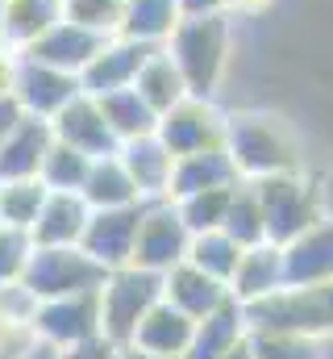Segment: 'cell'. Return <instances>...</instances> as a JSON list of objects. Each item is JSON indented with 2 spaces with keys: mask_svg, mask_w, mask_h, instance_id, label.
<instances>
[{
  "mask_svg": "<svg viewBox=\"0 0 333 359\" xmlns=\"http://www.w3.org/2000/svg\"><path fill=\"white\" fill-rule=\"evenodd\" d=\"M171 50V59L179 63L183 80L192 96H204L217 88L221 80V67H225V46H229V25H225V13H187L175 34L163 42Z\"/></svg>",
  "mask_w": 333,
  "mask_h": 359,
  "instance_id": "cell-1",
  "label": "cell"
},
{
  "mask_svg": "<svg viewBox=\"0 0 333 359\" xmlns=\"http://www.w3.org/2000/svg\"><path fill=\"white\" fill-rule=\"evenodd\" d=\"M250 330H292L333 339V280L325 284H283L279 292L246 305Z\"/></svg>",
  "mask_w": 333,
  "mask_h": 359,
  "instance_id": "cell-2",
  "label": "cell"
},
{
  "mask_svg": "<svg viewBox=\"0 0 333 359\" xmlns=\"http://www.w3.org/2000/svg\"><path fill=\"white\" fill-rule=\"evenodd\" d=\"M163 271L138 268V264L113 268L100 288V334L113 339L117 347H129L142 318L163 301Z\"/></svg>",
  "mask_w": 333,
  "mask_h": 359,
  "instance_id": "cell-3",
  "label": "cell"
},
{
  "mask_svg": "<svg viewBox=\"0 0 333 359\" xmlns=\"http://www.w3.org/2000/svg\"><path fill=\"white\" fill-rule=\"evenodd\" d=\"M258 201H262V217H267V238L288 247L292 238H300L309 226H317L325 217L321 205V184L304 180L300 172H275V176L254 180Z\"/></svg>",
  "mask_w": 333,
  "mask_h": 359,
  "instance_id": "cell-4",
  "label": "cell"
},
{
  "mask_svg": "<svg viewBox=\"0 0 333 359\" xmlns=\"http://www.w3.org/2000/svg\"><path fill=\"white\" fill-rule=\"evenodd\" d=\"M225 147L238 163L242 180H262L275 172H296V142L283 130V121L267 117V113H242L229 117L225 130Z\"/></svg>",
  "mask_w": 333,
  "mask_h": 359,
  "instance_id": "cell-5",
  "label": "cell"
},
{
  "mask_svg": "<svg viewBox=\"0 0 333 359\" xmlns=\"http://www.w3.org/2000/svg\"><path fill=\"white\" fill-rule=\"evenodd\" d=\"M104 280H108V268L96 264L83 247H34L29 264L21 271V284L38 301L96 292V288H104Z\"/></svg>",
  "mask_w": 333,
  "mask_h": 359,
  "instance_id": "cell-6",
  "label": "cell"
},
{
  "mask_svg": "<svg viewBox=\"0 0 333 359\" xmlns=\"http://www.w3.org/2000/svg\"><path fill=\"white\" fill-rule=\"evenodd\" d=\"M146 209H150V201H134V205H117V209H92V222L83 230L80 247L108 271L134 264V247H138V230H142Z\"/></svg>",
  "mask_w": 333,
  "mask_h": 359,
  "instance_id": "cell-7",
  "label": "cell"
},
{
  "mask_svg": "<svg viewBox=\"0 0 333 359\" xmlns=\"http://www.w3.org/2000/svg\"><path fill=\"white\" fill-rule=\"evenodd\" d=\"M187 247H192V230H187L179 205L175 201H150V209L142 217V230H138L134 264L166 276L175 264L187 259Z\"/></svg>",
  "mask_w": 333,
  "mask_h": 359,
  "instance_id": "cell-8",
  "label": "cell"
},
{
  "mask_svg": "<svg viewBox=\"0 0 333 359\" xmlns=\"http://www.w3.org/2000/svg\"><path fill=\"white\" fill-rule=\"evenodd\" d=\"M225 130H229V117H221L204 96H187L159 117V138L171 147L175 159L225 147Z\"/></svg>",
  "mask_w": 333,
  "mask_h": 359,
  "instance_id": "cell-9",
  "label": "cell"
},
{
  "mask_svg": "<svg viewBox=\"0 0 333 359\" xmlns=\"http://www.w3.org/2000/svg\"><path fill=\"white\" fill-rule=\"evenodd\" d=\"M80 76H71V72H59V67H50V63H38V59H29V55H21V63H17V76H13V96H17V104L29 113V117H55L59 109H67L76 96H80Z\"/></svg>",
  "mask_w": 333,
  "mask_h": 359,
  "instance_id": "cell-10",
  "label": "cell"
},
{
  "mask_svg": "<svg viewBox=\"0 0 333 359\" xmlns=\"http://www.w3.org/2000/svg\"><path fill=\"white\" fill-rule=\"evenodd\" d=\"M159 46L155 42H134V38H108L104 50L80 72V88L87 96H108L117 88H134L138 84V72L146 67V59L155 55Z\"/></svg>",
  "mask_w": 333,
  "mask_h": 359,
  "instance_id": "cell-11",
  "label": "cell"
},
{
  "mask_svg": "<svg viewBox=\"0 0 333 359\" xmlns=\"http://www.w3.org/2000/svg\"><path fill=\"white\" fill-rule=\"evenodd\" d=\"M34 330H38V339H50L59 347L96 339L100 334V288L96 292H76V297L42 301L38 313H34Z\"/></svg>",
  "mask_w": 333,
  "mask_h": 359,
  "instance_id": "cell-12",
  "label": "cell"
},
{
  "mask_svg": "<svg viewBox=\"0 0 333 359\" xmlns=\"http://www.w3.org/2000/svg\"><path fill=\"white\" fill-rule=\"evenodd\" d=\"M50 126H55V138H59V142L76 147V151L92 155V159H104V155H117V151H121V138H117L113 126L104 121L100 100L87 96V92H80L67 109H59V113L50 117Z\"/></svg>",
  "mask_w": 333,
  "mask_h": 359,
  "instance_id": "cell-13",
  "label": "cell"
},
{
  "mask_svg": "<svg viewBox=\"0 0 333 359\" xmlns=\"http://www.w3.org/2000/svg\"><path fill=\"white\" fill-rule=\"evenodd\" d=\"M104 34H96V29H87L80 21H59V25H50L34 46H25L21 55H29V59H38V63H50V67H59V72H71V76H80L83 67L104 50Z\"/></svg>",
  "mask_w": 333,
  "mask_h": 359,
  "instance_id": "cell-14",
  "label": "cell"
},
{
  "mask_svg": "<svg viewBox=\"0 0 333 359\" xmlns=\"http://www.w3.org/2000/svg\"><path fill=\"white\" fill-rule=\"evenodd\" d=\"M117 155H121V163L129 168V176H134V184H138L142 201H171L175 155H171V147L159 138V130H155V134H142V138L121 142V151H117Z\"/></svg>",
  "mask_w": 333,
  "mask_h": 359,
  "instance_id": "cell-15",
  "label": "cell"
},
{
  "mask_svg": "<svg viewBox=\"0 0 333 359\" xmlns=\"http://www.w3.org/2000/svg\"><path fill=\"white\" fill-rule=\"evenodd\" d=\"M55 147V126L46 117H21V126L0 147V180H34Z\"/></svg>",
  "mask_w": 333,
  "mask_h": 359,
  "instance_id": "cell-16",
  "label": "cell"
},
{
  "mask_svg": "<svg viewBox=\"0 0 333 359\" xmlns=\"http://www.w3.org/2000/svg\"><path fill=\"white\" fill-rule=\"evenodd\" d=\"M87 222H92V205L83 201V192H50L29 238L34 247H80Z\"/></svg>",
  "mask_w": 333,
  "mask_h": 359,
  "instance_id": "cell-17",
  "label": "cell"
},
{
  "mask_svg": "<svg viewBox=\"0 0 333 359\" xmlns=\"http://www.w3.org/2000/svg\"><path fill=\"white\" fill-rule=\"evenodd\" d=\"M163 297L171 305H179L183 313H192L196 322L200 318H208L213 309H221L234 292H229V284L225 280H217V276H208L204 268H196L192 259H183V264H175V268L163 276Z\"/></svg>",
  "mask_w": 333,
  "mask_h": 359,
  "instance_id": "cell-18",
  "label": "cell"
},
{
  "mask_svg": "<svg viewBox=\"0 0 333 359\" xmlns=\"http://www.w3.org/2000/svg\"><path fill=\"white\" fill-rule=\"evenodd\" d=\"M288 284H325L333 280V217H321L300 238L283 247Z\"/></svg>",
  "mask_w": 333,
  "mask_h": 359,
  "instance_id": "cell-19",
  "label": "cell"
},
{
  "mask_svg": "<svg viewBox=\"0 0 333 359\" xmlns=\"http://www.w3.org/2000/svg\"><path fill=\"white\" fill-rule=\"evenodd\" d=\"M192 334H196V318L183 313L179 305H171L163 297V301L142 318V326H138V334H134L129 347H142V351H150V355L183 359L187 347H192Z\"/></svg>",
  "mask_w": 333,
  "mask_h": 359,
  "instance_id": "cell-20",
  "label": "cell"
},
{
  "mask_svg": "<svg viewBox=\"0 0 333 359\" xmlns=\"http://www.w3.org/2000/svg\"><path fill=\"white\" fill-rule=\"evenodd\" d=\"M234 184H242V172H238L229 147L200 151V155H183V159H175L171 201L192 196V192H208V188H234Z\"/></svg>",
  "mask_w": 333,
  "mask_h": 359,
  "instance_id": "cell-21",
  "label": "cell"
},
{
  "mask_svg": "<svg viewBox=\"0 0 333 359\" xmlns=\"http://www.w3.org/2000/svg\"><path fill=\"white\" fill-rule=\"evenodd\" d=\"M250 334V322H246V305L238 297H229L221 309H213L208 318L196 322V334H192V347L183 359H221L229 355L242 339Z\"/></svg>",
  "mask_w": 333,
  "mask_h": 359,
  "instance_id": "cell-22",
  "label": "cell"
},
{
  "mask_svg": "<svg viewBox=\"0 0 333 359\" xmlns=\"http://www.w3.org/2000/svg\"><path fill=\"white\" fill-rule=\"evenodd\" d=\"M288 284V271H283V247L279 243H258V247H246L242 264H238V276L229 280V292L250 305V301H262L271 292H279Z\"/></svg>",
  "mask_w": 333,
  "mask_h": 359,
  "instance_id": "cell-23",
  "label": "cell"
},
{
  "mask_svg": "<svg viewBox=\"0 0 333 359\" xmlns=\"http://www.w3.org/2000/svg\"><path fill=\"white\" fill-rule=\"evenodd\" d=\"M63 17L67 0H4V42L13 50H25Z\"/></svg>",
  "mask_w": 333,
  "mask_h": 359,
  "instance_id": "cell-24",
  "label": "cell"
},
{
  "mask_svg": "<svg viewBox=\"0 0 333 359\" xmlns=\"http://www.w3.org/2000/svg\"><path fill=\"white\" fill-rule=\"evenodd\" d=\"M134 88L142 92V100L163 117V113H171L179 100H187L192 96V88H187V80H183V72H179V63L171 59V50L166 46H159L150 59H146V67L138 72V84Z\"/></svg>",
  "mask_w": 333,
  "mask_h": 359,
  "instance_id": "cell-25",
  "label": "cell"
},
{
  "mask_svg": "<svg viewBox=\"0 0 333 359\" xmlns=\"http://www.w3.org/2000/svg\"><path fill=\"white\" fill-rule=\"evenodd\" d=\"M179 21H183V4H179V0H125L121 38L163 46L166 38L175 34Z\"/></svg>",
  "mask_w": 333,
  "mask_h": 359,
  "instance_id": "cell-26",
  "label": "cell"
},
{
  "mask_svg": "<svg viewBox=\"0 0 333 359\" xmlns=\"http://www.w3.org/2000/svg\"><path fill=\"white\" fill-rule=\"evenodd\" d=\"M83 201H87L92 209H117V205L142 201V192H138V184L129 176V168L121 163V155H104V159H96L92 172H87Z\"/></svg>",
  "mask_w": 333,
  "mask_h": 359,
  "instance_id": "cell-27",
  "label": "cell"
},
{
  "mask_svg": "<svg viewBox=\"0 0 333 359\" xmlns=\"http://www.w3.org/2000/svg\"><path fill=\"white\" fill-rule=\"evenodd\" d=\"M96 100H100L104 121L113 126V134H117L121 142H129V138H142V134H155V130H159V113L142 100V92H138V88H117V92H108V96H96Z\"/></svg>",
  "mask_w": 333,
  "mask_h": 359,
  "instance_id": "cell-28",
  "label": "cell"
},
{
  "mask_svg": "<svg viewBox=\"0 0 333 359\" xmlns=\"http://www.w3.org/2000/svg\"><path fill=\"white\" fill-rule=\"evenodd\" d=\"M242 255H246V247H242L234 234H225V230L192 234V247H187V259H192L196 268H204L208 276H217V280H225V284L238 276Z\"/></svg>",
  "mask_w": 333,
  "mask_h": 359,
  "instance_id": "cell-29",
  "label": "cell"
},
{
  "mask_svg": "<svg viewBox=\"0 0 333 359\" xmlns=\"http://www.w3.org/2000/svg\"><path fill=\"white\" fill-rule=\"evenodd\" d=\"M46 196H50V188L42 184V176H34V180H0V226L34 230V222H38Z\"/></svg>",
  "mask_w": 333,
  "mask_h": 359,
  "instance_id": "cell-30",
  "label": "cell"
},
{
  "mask_svg": "<svg viewBox=\"0 0 333 359\" xmlns=\"http://www.w3.org/2000/svg\"><path fill=\"white\" fill-rule=\"evenodd\" d=\"M225 234H234L242 247H258V243H271L267 238V217H262V201H258V188L254 180H242L234 188V201H229V213H225Z\"/></svg>",
  "mask_w": 333,
  "mask_h": 359,
  "instance_id": "cell-31",
  "label": "cell"
},
{
  "mask_svg": "<svg viewBox=\"0 0 333 359\" xmlns=\"http://www.w3.org/2000/svg\"><path fill=\"white\" fill-rule=\"evenodd\" d=\"M92 163H96L92 155H83V151H76V147H67V142L55 138V147H50V155L42 163V184L50 192H83Z\"/></svg>",
  "mask_w": 333,
  "mask_h": 359,
  "instance_id": "cell-32",
  "label": "cell"
},
{
  "mask_svg": "<svg viewBox=\"0 0 333 359\" xmlns=\"http://www.w3.org/2000/svg\"><path fill=\"white\" fill-rule=\"evenodd\" d=\"M258 359H325V339L292 334V330H250Z\"/></svg>",
  "mask_w": 333,
  "mask_h": 359,
  "instance_id": "cell-33",
  "label": "cell"
},
{
  "mask_svg": "<svg viewBox=\"0 0 333 359\" xmlns=\"http://www.w3.org/2000/svg\"><path fill=\"white\" fill-rule=\"evenodd\" d=\"M238 188V184H234ZM234 188H208V192H192V196H179V213L187 222L192 234H204V230H221L225 226V213H229V201H234Z\"/></svg>",
  "mask_w": 333,
  "mask_h": 359,
  "instance_id": "cell-34",
  "label": "cell"
},
{
  "mask_svg": "<svg viewBox=\"0 0 333 359\" xmlns=\"http://www.w3.org/2000/svg\"><path fill=\"white\" fill-rule=\"evenodd\" d=\"M121 17H125V0H67V21H80L104 38L121 34Z\"/></svg>",
  "mask_w": 333,
  "mask_h": 359,
  "instance_id": "cell-35",
  "label": "cell"
},
{
  "mask_svg": "<svg viewBox=\"0 0 333 359\" xmlns=\"http://www.w3.org/2000/svg\"><path fill=\"white\" fill-rule=\"evenodd\" d=\"M34 255V238L29 230H13V226H0V284H13L21 280V271Z\"/></svg>",
  "mask_w": 333,
  "mask_h": 359,
  "instance_id": "cell-36",
  "label": "cell"
},
{
  "mask_svg": "<svg viewBox=\"0 0 333 359\" xmlns=\"http://www.w3.org/2000/svg\"><path fill=\"white\" fill-rule=\"evenodd\" d=\"M38 297L21 284V280H13V284H0V322H29L34 326V313H38Z\"/></svg>",
  "mask_w": 333,
  "mask_h": 359,
  "instance_id": "cell-37",
  "label": "cell"
},
{
  "mask_svg": "<svg viewBox=\"0 0 333 359\" xmlns=\"http://www.w3.org/2000/svg\"><path fill=\"white\" fill-rule=\"evenodd\" d=\"M63 359H121V347H117L113 339L96 334V339H83V343L63 347Z\"/></svg>",
  "mask_w": 333,
  "mask_h": 359,
  "instance_id": "cell-38",
  "label": "cell"
},
{
  "mask_svg": "<svg viewBox=\"0 0 333 359\" xmlns=\"http://www.w3.org/2000/svg\"><path fill=\"white\" fill-rule=\"evenodd\" d=\"M21 117H25V109L17 104V96L8 92V96H0V147H4V138L21 126Z\"/></svg>",
  "mask_w": 333,
  "mask_h": 359,
  "instance_id": "cell-39",
  "label": "cell"
},
{
  "mask_svg": "<svg viewBox=\"0 0 333 359\" xmlns=\"http://www.w3.org/2000/svg\"><path fill=\"white\" fill-rule=\"evenodd\" d=\"M17 63H21V50H13L8 42H0V96H8V92H13Z\"/></svg>",
  "mask_w": 333,
  "mask_h": 359,
  "instance_id": "cell-40",
  "label": "cell"
},
{
  "mask_svg": "<svg viewBox=\"0 0 333 359\" xmlns=\"http://www.w3.org/2000/svg\"><path fill=\"white\" fill-rule=\"evenodd\" d=\"M21 359H63V347H59V343H50V339H38V343H34Z\"/></svg>",
  "mask_w": 333,
  "mask_h": 359,
  "instance_id": "cell-41",
  "label": "cell"
},
{
  "mask_svg": "<svg viewBox=\"0 0 333 359\" xmlns=\"http://www.w3.org/2000/svg\"><path fill=\"white\" fill-rule=\"evenodd\" d=\"M183 4V17L187 13H217L221 8V0H179Z\"/></svg>",
  "mask_w": 333,
  "mask_h": 359,
  "instance_id": "cell-42",
  "label": "cell"
},
{
  "mask_svg": "<svg viewBox=\"0 0 333 359\" xmlns=\"http://www.w3.org/2000/svg\"><path fill=\"white\" fill-rule=\"evenodd\" d=\"M321 205H325V217H333V168L321 180Z\"/></svg>",
  "mask_w": 333,
  "mask_h": 359,
  "instance_id": "cell-43",
  "label": "cell"
},
{
  "mask_svg": "<svg viewBox=\"0 0 333 359\" xmlns=\"http://www.w3.org/2000/svg\"><path fill=\"white\" fill-rule=\"evenodd\" d=\"M221 359H258V355H254V343H250V334L238 343V347H234V351H229V355H221Z\"/></svg>",
  "mask_w": 333,
  "mask_h": 359,
  "instance_id": "cell-44",
  "label": "cell"
},
{
  "mask_svg": "<svg viewBox=\"0 0 333 359\" xmlns=\"http://www.w3.org/2000/svg\"><path fill=\"white\" fill-rule=\"evenodd\" d=\"M121 359H175V355H150L142 347H121Z\"/></svg>",
  "mask_w": 333,
  "mask_h": 359,
  "instance_id": "cell-45",
  "label": "cell"
},
{
  "mask_svg": "<svg viewBox=\"0 0 333 359\" xmlns=\"http://www.w3.org/2000/svg\"><path fill=\"white\" fill-rule=\"evenodd\" d=\"M258 4H267V0H221V8H238V13H246V8H258Z\"/></svg>",
  "mask_w": 333,
  "mask_h": 359,
  "instance_id": "cell-46",
  "label": "cell"
},
{
  "mask_svg": "<svg viewBox=\"0 0 333 359\" xmlns=\"http://www.w3.org/2000/svg\"><path fill=\"white\" fill-rule=\"evenodd\" d=\"M0 42H4V0H0Z\"/></svg>",
  "mask_w": 333,
  "mask_h": 359,
  "instance_id": "cell-47",
  "label": "cell"
},
{
  "mask_svg": "<svg viewBox=\"0 0 333 359\" xmlns=\"http://www.w3.org/2000/svg\"><path fill=\"white\" fill-rule=\"evenodd\" d=\"M325 359H333V339H325Z\"/></svg>",
  "mask_w": 333,
  "mask_h": 359,
  "instance_id": "cell-48",
  "label": "cell"
}]
</instances>
